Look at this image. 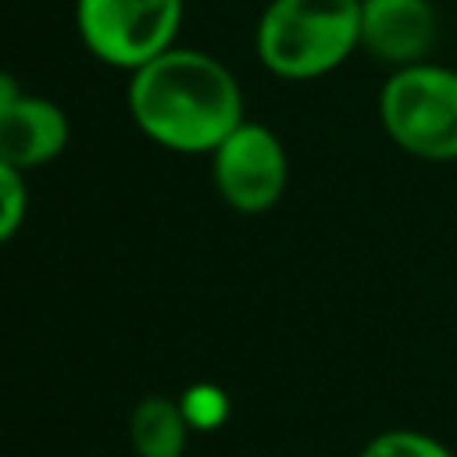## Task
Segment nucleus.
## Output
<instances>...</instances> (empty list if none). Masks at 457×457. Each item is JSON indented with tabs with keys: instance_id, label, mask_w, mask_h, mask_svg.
<instances>
[{
	"instance_id": "f257e3e1",
	"label": "nucleus",
	"mask_w": 457,
	"mask_h": 457,
	"mask_svg": "<svg viewBox=\"0 0 457 457\" xmlns=\"http://www.w3.org/2000/svg\"><path fill=\"white\" fill-rule=\"evenodd\" d=\"M129 114L143 136L179 154H214L246 121L236 75L189 46H171L132 71Z\"/></svg>"
},
{
	"instance_id": "f03ea898",
	"label": "nucleus",
	"mask_w": 457,
	"mask_h": 457,
	"mask_svg": "<svg viewBox=\"0 0 457 457\" xmlns=\"http://www.w3.org/2000/svg\"><path fill=\"white\" fill-rule=\"evenodd\" d=\"M253 46L278 79H321L361 50V0H268Z\"/></svg>"
},
{
	"instance_id": "7ed1b4c3",
	"label": "nucleus",
	"mask_w": 457,
	"mask_h": 457,
	"mask_svg": "<svg viewBox=\"0 0 457 457\" xmlns=\"http://www.w3.org/2000/svg\"><path fill=\"white\" fill-rule=\"evenodd\" d=\"M378 121L393 146L418 161H457V68L421 61L386 75Z\"/></svg>"
},
{
	"instance_id": "20e7f679",
	"label": "nucleus",
	"mask_w": 457,
	"mask_h": 457,
	"mask_svg": "<svg viewBox=\"0 0 457 457\" xmlns=\"http://www.w3.org/2000/svg\"><path fill=\"white\" fill-rule=\"evenodd\" d=\"M186 0H75V29L82 46L121 71L175 46Z\"/></svg>"
},
{
	"instance_id": "39448f33",
	"label": "nucleus",
	"mask_w": 457,
	"mask_h": 457,
	"mask_svg": "<svg viewBox=\"0 0 457 457\" xmlns=\"http://www.w3.org/2000/svg\"><path fill=\"white\" fill-rule=\"evenodd\" d=\"M214 186L221 200L243 214L271 211L289 182L282 139L257 121H243L214 154Z\"/></svg>"
},
{
	"instance_id": "423d86ee",
	"label": "nucleus",
	"mask_w": 457,
	"mask_h": 457,
	"mask_svg": "<svg viewBox=\"0 0 457 457\" xmlns=\"http://www.w3.org/2000/svg\"><path fill=\"white\" fill-rule=\"evenodd\" d=\"M439 11L432 0H361V50L389 71L432 61Z\"/></svg>"
},
{
	"instance_id": "0eeeda50",
	"label": "nucleus",
	"mask_w": 457,
	"mask_h": 457,
	"mask_svg": "<svg viewBox=\"0 0 457 457\" xmlns=\"http://www.w3.org/2000/svg\"><path fill=\"white\" fill-rule=\"evenodd\" d=\"M68 143V118L64 111L32 93H18L0 107V161L29 171L36 164L54 161Z\"/></svg>"
},
{
	"instance_id": "6e6552de",
	"label": "nucleus",
	"mask_w": 457,
	"mask_h": 457,
	"mask_svg": "<svg viewBox=\"0 0 457 457\" xmlns=\"http://www.w3.org/2000/svg\"><path fill=\"white\" fill-rule=\"evenodd\" d=\"M186 432H189V421H186L182 407L171 403L168 396L139 400L132 411V421H129L132 450L139 457H182Z\"/></svg>"
},
{
	"instance_id": "1a4fd4ad",
	"label": "nucleus",
	"mask_w": 457,
	"mask_h": 457,
	"mask_svg": "<svg viewBox=\"0 0 457 457\" xmlns=\"http://www.w3.org/2000/svg\"><path fill=\"white\" fill-rule=\"evenodd\" d=\"M357 457H457L439 436L425 428H382L364 443Z\"/></svg>"
},
{
	"instance_id": "9d476101",
	"label": "nucleus",
	"mask_w": 457,
	"mask_h": 457,
	"mask_svg": "<svg viewBox=\"0 0 457 457\" xmlns=\"http://www.w3.org/2000/svg\"><path fill=\"white\" fill-rule=\"evenodd\" d=\"M29 207V189H25V175L11 164L0 161V243H7L25 218Z\"/></svg>"
},
{
	"instance_id": "9b49d317",
	"label": "nucleus",
	"mask_w": 457,
	"mask_h": 457,
	"mask_svg": "<svg viewBox=\"0 0 457 457\" xmlns=\"http://www.w3.org/2000/svg\"><path fill=\"white\" fill-rule=\"evenodd\" d=\"M182 414L189 425H200V428H214L225 414H228V400L221 389L214 386H200V389H189L186 400H182Z\"/></svg>"
},
{
	"instance_id": "f8f14e48",
	"label": "nucleus",
	"mask_w": 457,
	"mask_h": 457,
	"mask_svg": "<svg viewBox=\"0 0 457 457\" xmlns=\"http://www.w3.org/2000/svg\"><path fill=\"white\" fill-rule=\"evenodd\" d=\"M21 93V82L11 75V71H0V107L7 104V100H14Z\"/></svg>"
}]
</instances>
